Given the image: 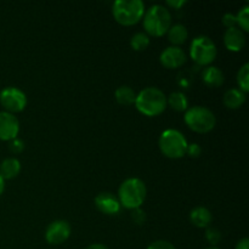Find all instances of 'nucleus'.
Wrapping results in <instances>:
<instances>
[{
  "instance_id": "7ed1b4c3",
  "label": "nucleus",
  "mask_w": 249,
  "mask_h": 249,
  "mask_svg": "<svg viewBox=\"0 0 249 249\" xmlns=\"http://www.w3.org/2000/svg\"><path fill=\"white\" fill-rule=\"evenodd\" d=\"M147 190L145 182L138 178H130L124 180L118 190V201L124 208L138 209L142 206L146 199Z\"/></svg>"
},
{
  "instance_id": "a878e982",
  "label": "nucleus",
  "mask_w": 249,
  "mask_h": 249,
  "mask_svg": "<svg viewBox=\"0 0 249 249\" xmlns=\"http://www.w3.org/2000/svg\"><path fill=\"white\" fill-rule=\"evenodd\" d=\"M131 219L136 225H143L146 223V214L141 208L134 209L131 213Z\"/></svg>"
},
{
  "instance_id": "5701e85b",
  "label": "nucleus",
  "mask_w": 249,
  "mask_h": 249,
  "mask_svg": "<svg viewBox=\"0 0 249 249\" xmlns=\"http://www.w3.org/2000/svg\"><path fill=\"white\" fill-rule=\"evenodd\" d=\"M236 22L237 24H240L241 31L242 32H248L249 31V6L246 5L245 7L240 10V12L236 16Z\"/></svg>"
},
{
  "instance_id": "f257e3e1",
  "label": "nucleus",
  "mask_w": 249,
  "mask_h": 249,
  "mask_svg": "<svg viewBox=\"0 0 249 249\" xmlns=\"http://www.w3.org/2000/svg\"><path fill=\"white\" fill-rule=\"evenodd\" d=\"M135 106L140 113L147 117L160 116L168 106L167 96L158 88H145L136 95Z\"/></svg>"
},
{
  "instance_id": "4468645a",
  "label": "nucleus",
  "mask_w": 249,
  "mask_h": 249,
  "mask_svg": "<svg viewBox=\"0 0 249 249\" xmlns=\"http://www.w3.org/2000/svg\"><path fill=\"white\" fill-rule=\"evenodd\" d=\"M202 79H203L204 84L208 87L219 88L224 84L225 77L220 68L215 67V66H208L202 72Z\"/></svg>"
},
{
  "instance_id": "bb28decb",
  "label": "nucleus",
  "mask_w": 249,
  "mask_h": 249,
  "mask_svg": "<svg viewBox=\"0 0 249 249\" xmlns=\"http://www.w3.org/2000/svg\"><path fill=\"white\" fill-rule=\"evenodd\" d=\"M147 249H177V248L174 247V245L168 242V241L158 240L151 243V245L147 247Z\"/></svg>"
},
{
  "instance_id": "f3484780",
  "label": "nucleus",
  "mask_w": 249,
  "mask_h": 249,
  "mask_svg": "<svg viewBox=\"0 0 249 249\" xmlns=\"http://www.w3.org/2000/svg\"><path fill=\"white\" fill-rule=\"evenodd\" d=\"M246 102V94L240 89H230L224 95V105L230 109H237Z\"/></svg>"
},
{
  "instance_id": "f03ea898",
  "label": "nucleus",
  "mask_w": 249,
  "mask_h": 249,
  "mask_svg": "<svg viewBox=\"0 0 249 249\" xmlns=\"http://www.w3.org/2000/svg\"><path fill=\"white\" fill-rule=\"evenodd\" d=\"M143 29L147 36H162L172 27V14L163 5H153L143 15Z\"/></svg>"
},
{
  "instance_id": "a211bd4d",
  "label": "nucleus",
  "mask_w": 249,
  "mask_h": 249,
  "mask_svg": "<svg viewBox=\"0 0 249 249\" xmlns=\"http://www.w3.org/2000/svg\"><path fill=\"white\" fill-rule=\"evenodd\" d=\"M168 34V40L173 44V46L181 45L186 41L187 36H189V32L187 28L184 24H174L169 28V31L167 32Z\"/></svg>"
},
{
  "instance_id": "aec40b11",
  "label": "nucleus",
  "mask_w": 249,
  "mask_h": 249,
  "mask_svg": "<svg viewBox=\"0 0 249 249\" xmlns=\"http://www.w3.org/2000/svg\"><path fill=\"white\" fill-rule=\"evenodd\" d=\"M167 105H169L174 111L184 112L189 108V101L184 92L174 91L167 97Z\"/></svg>"
},
{
  "instance_id": "473e14b6",
  "label": "nucleus",
  "mask_w": 249,
  "mask_h": 249,
  "mask_svg": "<svg viewBox=\"0 0 249 249\" xmlns=\"http://www.w3.org/2000/svg\"><path fill=\"white\" fill-rule=\"evenodd\" d=\"M4 190H5V180L2 179L1 175H0V196H1V195H2Z\"/></svg>"
},
{
  "instance_id": "c756f323",
  "label": "nucleus",
  "mask_w": 249,
  "mask_h": 249,
  "mask_svg": "<svg viewBox=\"0 0 249 249\" xmlns=\"http://www.w3.org/2000/svg\"><path fill=\"white\" fill-rule=\"evenodd\" d=\"M186 4V1H185V0H178V1H175V0H172V1H167V5L169 7H172V9H175V10H178V9H180V7H182L184 6V5Z\"/></svg>"
},
{
  "instance_id": "4be33fe9",
  "label": "nucleus",
  "mask_w": 249,
  "mask_h": 249,
  "mask_svg": "<svg viewBox=\"0 0 249 249\" xmlns=\"http://www.w3.org/2000/svg\"><path fill=\"white\" fill-rule=\"evenodd\" d=\"M237 84L241 91H249V63H245L237 73Z\"/></svg>"
},
{
  "instance_id": "1a4fd4ad",
  "label": "nucleus",
  "mask_w": 249,
  "mask_h": 249,
  "mask_svg": "<svg viewBox=\"0 0 249 249\" xmlns=\"http://www.w3.org/2000/svg\"><path fill=\"white\" fill-rule=\"evenodd\" d=\"M71 225L66 220H55L45 231V240L49 245L58 246L65 243L71 236Z\"/></svg>"
},
{
  "instance_id": "cd10ccee",
  "label": "nucleus",
  "mask_w": 249,
  "mask_h": 249,
  "mask_svg": "<svg viewBox=\"0 0 249 249\" xmlns=\"http://www.w3.org/2000/svg\"><path fill=\"white\" fill-rule=\"evenodd\" d=\"M202 153V148L198 143H190L187 145V150H186V155L191 158H197L199 157Z\"/></svg>"
},
{
  "instance_id": "6e6552de",
  "label": "nucleus",
  "mask_w": 249,
  "mask_h": 249,
  "mask_svg": "<svg viewBox=\"0 0 249 249\" xmlns=\"http://www.w3.org/2000/svg\"><path fill=\"white\" fill-rule=\"evenodd\" d=\"M0 105L9 113H18L27 106V96L21 89L15 87H7L0 91Z\"/></svg>"
},
{
  "instance_id": "c85d7f7f",
  "label": "nucleus",
  "mask_w": 249,
  "mask_h": 249,
  "mask_svg": "<svg viewBox=\"0 0 249 249\" xmlns=\"http://www.w3.org/2000/svg\"><path fill=\"white\" fill-rule=\"evenodd\" d=\"M223 24L226 27V28H232V27H236L237 22H236V16L232 14H225L223 17Z\"/></svg>"
},
{
  "instance_id": "72a5a7b5",
  "label": "nucleus",
  "mask_w": 249,
  "mask_h": 249,
  "mask_svg": "<svg viewBox=\"0 0 249 249\" xmlns=\"http://www.w3.org/2000/svg\"><path fill=\"white\" fill-rule=\"evenodd\" d=\"M206 249H220V248H218V247H209V248H206Z\"/></svg>"
},
{
  "instance_id": "393cba45",
  "label": "nucleus",
  "mask_w": 249,
  "mask_h": 249,
  "mask_svg": "<svg viewBox=\"0 0 249 249\" xmlns=\"http://www.w3.org/2000/svg\"><path fill=\"white\" fill-rule=\"evenodd\" d=\"M24 147H26V145H24V141L21 140V139L16 138V139H14V140L10 141L9 148L12 153H15V155H17V153H21L22 151L24 150Z\"/></svg>"
},
{
  "instance_id": "b1692460",
  "label": "nucleus",
  "mask_w": 249,
  "mask_h": 249,
  "mask_svg": "<svg viewBox=\"0 0 249 249\" xmlns=\"http://www.w3.org/2000/svg\"><path fill=\"white\" fill-rule=\"evenodd\" d=\"M206 240L212 245V247H216L221 241V232L216 228H211L208 226L206 230Z\"/></svg>"
},
{
  "instance_id": "2eb2a0df",
  "label": "nucleus",
  "mask_w": 249,
  "mask_h": 249,
  "mask_svg": "<svg viewBox=\"0 0 249 249\" xmlns=\"http://www.w3.org/2000/svg\"><path fill=\"white\" fill-rule=\"evenodd\" d=\"M190 220L195 226L203 229L211 225L213 216H212L211 211L207 209L206 207H196L190 213Z\"/></svg>"
},
{
  "instance_id": "39448f33",
  "label": "nucleus",
  "mask_w": 249,
  "mask_h": 249,
  "mask_svg": "<svg viewBox=\"0 0 249 249\" xmlns=\"http://www.w3.org/2000/svg\"><path fill=\"white\" fill-rule=\"evenodd\" d=\"M187 141L184 134L177 129H167L163 131L158 140L160 150L165 157L172 160H179L186 155Z\"/></svg>"
},
{
  "instance_id": "f8f14e48",
  "label": "nucleus",
  "mask_w": 249,
  "mask_h": 249,
  "mask_svg": "<svg viewBox=\"0 0 249 249\" xmlns=\"http://www.w3.org/2000/svg\"><path fill=\"white\" fill-rule=\"evenodd\" d=\"M95 206L101 213L106 215H116L121 211V203L118 197L114 196L111 192H101L95 198Z\"/></svg>"
},
{
  "instance_id": "9d476101",
  "label": "nucleus",
  "mask_w": 249,
  "mask_h": 249,
  "mask_svg": "<svg viewBox=\"0 0 249 249\" xmlns=\"http://www.w3.org/2000/svg\"><path fill=\"white\" fill-rule=\"evenodd\" d=\"M19 133V122L9 112L0 111V140L11 141Z\"/></svg>"
},
{
  "instance_id": "20e7f679",
  "label": "nucleus",
  "mask_w": 249,
  "mask_h": 249,
  "mask_svg": "<svg viewBox=\"0 0 249 249\" xmlns=\"http://www.w3.org/2000/svg\"><path fill=\"white\" fill-rule=\"evenodd\" d=\"M145 4L141 0H117L112 6L114 19L122 26H134L145 15Z\"/></svg>"
},
{
  "instance_id": "9b49d317",
  "label": "nucleus",
  "mask_w": 249,
  "mask_h": 249,
  "mask_svg": "<svg viewBox=\"0 0 249 249\" xmlns=\"http://www.w3.org/2000/svg\"><path fill=\"white\" fill-rule=\"evenodd\" d=\"M160 61L163 67L168 70H175L181 67L186 62V53L179 46H168L160 53Z\"/></svg>"
},
{
  "instance_id": "2f4dec72",
  "label": "nucleus",
  "mask_w": 249,
  "mask_h": 249,
  "mask_svg": "<svg viewBox=\"0 0 249 249\" xmlns=\"http://www.w3.org/2000/svg\"><path fill=\"white\" fill-rule=\"evenodd\" d=\"M85 249H109L107 246L105 245H101V243H94V245H90L88 246Z\"/></svg>"
},
{
  "instance_id": "6ab92c4d",
  "label": "nucleus",
  "mask_w": 249,
  "mask_h": 249,
  "mask_svg": "<svg viewBox=\"0 0 249 249\" xmlns=\"http://www.w3.org/2000/svg\"><path fill=\"white\" fill-rule=\"evenodd\" d=\"M117 102L122 106H130V105L135 104L136 100V92L134 91L133 88L128 87V85H122L114 92Z\"/></svg>"
},
{
  "instance_id": "423d86ee",
  "label": "nucleus",
  "mask_w": 249,
  "mask_h": 249,
  "mask_svg": "<svg viewBox=\"0 0 249 249\" xmlns=\"http://www.w3.org/2000/svg\"><path fill=\"white\" fill-rule=\"evenodd\" d=\"M184 121L191 130L199 134H206L213 130L216 118L213 112L203 106H194L185 112Z\"/></svg>"
},
{
  "instance_id": "412c9836",
  "label": "nucleus",
  "mask_w": 249,
  "mask_h": 249,
  "mask_svg": "<svg viewBox=\"0 0 249 249\" xmlns=\"http://www.w3.org/2000/svg\"><path fill=\"white\" fill-rule=\"evenodd\" d=\"M148 45H150V36L146 33L139 32L131 36L130 46L133 48V50L143 51L148 48Z\"/></svg>"
},
{
  "instance_id": "0eeeda50",
  "label": "nucleus",
  "mask_w": 249,
  "mask_h": 249,
  "mask_svg": "<svg viewBox=\"0 0 249 249\" xmlns=\"http://www.w3.org/2000/svg\"><path fill=\"white\" fill-rule=\"evenodd\" d=\"M218 49L209 36H198L192 40L190 46V56L199 66L208 67L216 58Z\"/></svg>"
},
{
  "instance_id": "7c9ffc66",
  "label": "nucleus",
  "mask_w": 249,
  "mask_h": 249,
  "mask_svg": "<svg viewBox=\"0 0 249 249\" xmlns=\"http://www.w3.org/2000/svg\"><path fill=\"white\" fill-rule=\"evenodd\" d=\"M235 249H249V240H248V238L247 237L241 238V240L237 242V245H236Z\"/></svg>"
},
{
  "instance_id": "ddd939ff",
  "label": "nucleus",
  "mask_w": 249,
  "mask_h": 249,
  "mask_svg": "<svg viewBox=\"0 0 249 249\" xmlns=\"http://www.w3.org/2000/svg\"><path fill=\"white\" fill-rule=\"evenodd\" d=\"M224 44H225L228 50L233 51V53H238L246 45L245 32L241 31L238 27L228 28L225 34H224Z\"/></svg>"
},
{
  "instance_id": "dca6fc26",
  "label": "nucleus",
  "mask_w": 249,
  "mask_h": 249,
  "mask_svg": "<svg viewBox=\"0 0 249 249\" xmlns=\"http://www.w3.org/2000/svg\"><path fill=\"white\" fill-rule=\"evenodd\" d=\"M21 172V163L17 158H5L0 163V175L4 180L15 179Z\"/></svg>"
}]
</instances>
